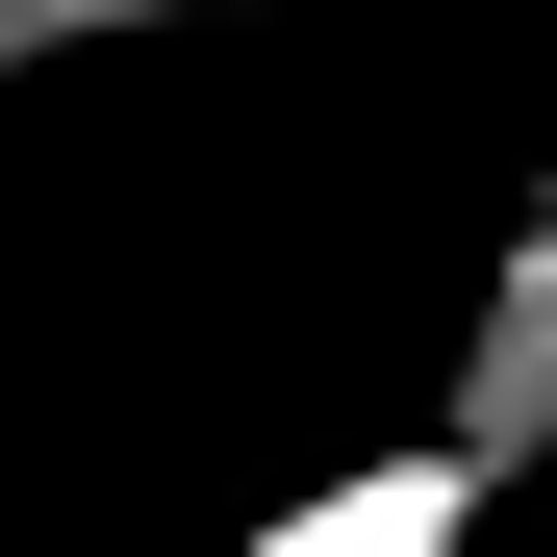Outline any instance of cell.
<instances>
[{"label":"cell","instance_id":"cell-1","mask_svg":"<svg viewBox=\"0 0 557 557\" xmlns=\"http://www.w3.org/2000/svg\"><path fill=\"white\" fill-rule=\"evenodd\" d=\"M431 456H482V482H532V456H557V203H507L482 305H456V381H431Z\"/></svg>","mask_w":557,"mask_h":557},{"label":"cell","instance_id":"cell-2","mask_svg":"<svg viewBox=\"0 0 557 557\" xmlns=\"http://www.w3.org/2000/svg\"><path fill=\"white\" fill-rule=\"evenodd\" d=\"M482 507H507L482 456H431V431H406V456H330V482H278V507H253V557H482Z\"/></svg>","mask_w":557,"mask_h":557},{"label":"cell","instance_id":"cell-3","mask_svg":"<svg viewBox=\"0 0 557 557\" xmlns=\"http://www.w3.org/2000/svg\"><path fill=\"white\" fill-rule=\"evenodd\" d=\"M152 26H253V0H0V76H51V51H152Z\"/></svg>","mask_w":557,"mask_h":557}]
</instances>
